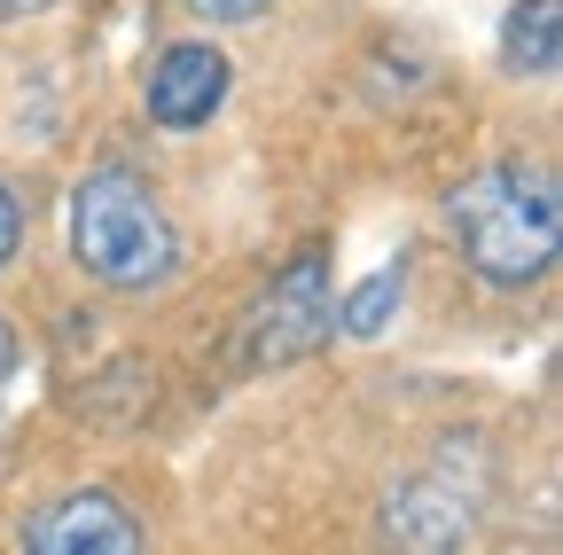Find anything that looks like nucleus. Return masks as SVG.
I'll return each instance as SVG.
<instances>
[{
  "instance_id": "obj_1",
  "label": "nucleus",
  "mask_w": 563,
  "mask_h": 555,
  "mask_svg": "<svg viewBox=\"0 0 563 555\" xmlns=\"http://www.w3.org/2000/svg\"><path fill=\"white\" fill-rule=\"evenodd\" d=\"M446 227H454V251L470 258L477 282L493 290H525L555 266V235H563V188H555V165L548 157H501L454 188L446 203Z\"/></svg>"
},
{
  "instance_id": "obj_2",
  "label": "nucleus",
  "mask_w": 563,
  "mask_h": 555,
  "mask_svg": "<svg viewBox=\"0 0 563 555\" xmlns=\"http://www.w3.org/2000/svg\"><path fill=\"white\" fill-rule=\"evenodd\" d=\"M70 258L87 266V282L118 298H150L180 274V235L150 180L125 165H102L70 188Z\"/></svg>"
},
{
  "instance_id": "obj_3",
  "label": "nucleus",
  "mask_w": 563,
  "mask_h": 555,
  "mask_svg": "<svg viewBox=\"0 0 563 555\" xmlns=\"http://www.w3.org/2000/svg\"><path fill=\"white\" fill-rule=\"evenodd\" d=\"M16 555H150V517L110 485H70L16 524Z\"/></svg>"
},
{
  "instance_id": "obj_4",
  "label": "nucleus",
  "mask_w": 563,
  "mask_h": 555,
  "mask_svg": "<svg viewBox=\"0 0 563 555\" xmlns=\"http://www.w3.org/2000/svg\"><path fill=\"white\" fill-rule=\"evenodd\" d=\"M243 336H251V368H290V360L313 353V344H329V336H336L329 258L306 251L298 266H282V274H274V290L258 298V313H251Z\"/></svg>"
},
{
  "instance_id": "obj_5",
  "label": "nucleus",
  "mask_w": 563,
  "mask_h": 555,
  "mask_svg": "<svg viewBox=\"0 0 563 555\" xmlns=\"http://www.w3.org/2000/svg\"><path fill=\"white\" fill-rule=\"evenodd\" d=\"M228 55L211 47V40H173L157 63H150V87H141V102H150V118L165 133H196L211 125V110L228 102Z\"/></svg>"
},
{
  "instance_id": "obj_6",
  "label": "nucleus",
  "mask_w": 563,
  "mask_h": 555,
  "mask_svg": "<svg viewBox=\"0 0 563 555\" xmlns=\"http://www.w3.org/2000/svg\"><path fill=\"white\" fill-rule=\"evenodd\" d=\"M477 524V493L454 469H422L391 493V547L399 555H454Z\"/></svg>"
},
{
  "instance_id": "obj_7",
  "label": "nucleus",
  "mask_w": 563,
  "mask_h": 555,
  "mask_svg": "<svg viewBox=\"0 0 563 555\" xmlns=\"http://www.w3.org/2000/svg\"><path fill=\"white\" fill-rule=\"evenodd\" d=\"M563 0H517L509 24H501V63L525 79H555V55H563Z\"/></svg>"
},
{
  "instance_id": "obj_8",
  "label": "nucleus",
  "mask_w": 563,
  "mask_h": 555,
  "mask_svg": "<svg viewBox=\"0 0 563 555\" xmlns=\"http://www.w3.org/2000/svg\"><path fill=\"white\" fill-rule=\"evenodd\" d=\"M399 290H407V266H376L368 282L336 306V329H344V336H384V321H391Z\"/></svg>"
},
{
  "instance_id": "obj_9",
  "label": "nucleus",
  "mask_w": 563,
  "mask_h": 555,
  "mask_svg": "<svg viewBox=\"0 0 563 555\" xmlns=\"http://www.w3.org/2000/svg\"><path fill=\"white\" fill-rule=\"evenodd\" d=\"M188 16H203V24H258L274 0H180Z\"/></svg>"
},
{
  "instance_id": "obj_10",
  "label": "nucleus",
  "mask_w": 563,
  "mask_h": 555,
  "mask_svg": "<svg viewBox=\"0 0 563 555\" xmlns=\"http://www.w3.org/2000/svg\"><path fill=\"white\" fill-rule=\"evenodd\" d=\"M24 251V203H16V188L0 180V266H9Z\"/></svg>"
},
{
  "instance_id": "obj_11",
  "label": "nucleus",
  "mask_w": 563,
  "mask_h": 555,
  "mask_svg": "<svg viewBox=\"0 0 563 555\" xmlns=\"http://www.w3.org/2000/svg\"><path fill=\"white\" fill-rule=\"evenodd\" d=\"M32 9H47V0H0V16H32Z\"/></svg>"
},
{
  "instance_id": "obj_12",
  "label": "nucleus",
  "mask_w": 563,
  "mask_h": 555,
  "mask_svg": "<svg viewBox=\"0 0 563 555\" xmlns=\"http://www.w3.org/2000/svg\"><path fill=\"white\" fill-rule=\"evenodd\" d=\"M9 360H16V344H9V321H0V376H9Z\"/></svg>"
}]
</instances>
